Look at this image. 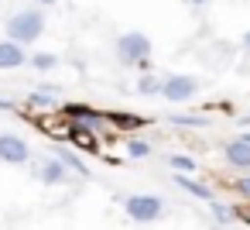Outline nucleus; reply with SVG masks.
Instances as JSON below:
<instances>
[{"instance_id":"obj_6","label":"nucleus","mask_w":250,"mask_h":230,"mask_svg":"<svg viewBox=\"0 0 250 230\" xmlns=\"http://www.w3.org/2000/svg\"><path fill=\"white\" fill-rule=\"evenodd\" d=\"M35 175H38V182H45V185H65L69 179H72V172L52 155V158H45L38 168H35Z\"/></svg>"},{"instance_id":"obj_17","label":"nucleus","mask_w":250,"mask_h":230,"mask_svg":"<svg viewBox=\"0 0 250 230\" xmlns=\"http://www.w3.org/2000/svg\"><path fill=\"white\" fill-rule=\"evenodd\" d=\"M168 165L178 168V172H195V161L188 155H168Z\"/></svg>"},{"instance_id":"obj_14","label":"nucleus","mask_w":250,"mask_h":230,"mask_svg":"<svg viewBox=\"0 0 250 230\" xmlns=\"http://www.w3.org/2000/svg\"><path fill=\"white\" fill-rule=\"evenodd\" d=\"M28 66H35L38 72H52V69L59 66V55H55V52H35Z\"/></svg>"},{"instance_id":"obj_8","label":"nucleus","mask_w":250,"mask_h":230,"mask_svg":"<svg viewBox=\"0 0 250 230\" xmlns=\"http://www.w3.org/2000/svg\"><path fill=\"white\" fill-rule=\"evenodd\" d=\"M55 158H59V161H62V165H65L72 175H79V179H89V168H86V161L79 158V151H76V148H65V144H59V148H55Z\"/></svg>"},{"instance_id":"obj_7","label":"nucleus","mask_w":250,"mask_h":230,"mask_svg":"<svg viewBox=\"0 0 250 230\" xmlns=\"http://www.w3.org/2000/svg\"><path fill=\"white\" fill-rule=\"evenodd\" d=\"M31 62V55L21 48V45H14V42H0V72H11V69H21V66H28Z\"/></svg>"},{"instance_id":"obj_15","label":"nucleus","mask_w":250,"mask_h":230,"mask_svg":"<svg viewBox=\"0 0 250 230\" xmlns=\"http://www.w3.org/2000/svg\"><path fill=\"white\" fill-rule=\"evenodd\" d=\"M137 93H141V96H158V93H161V79H158L154 72H144V76L137 79Z\"/></svg>"},{"instance_id":"obj_21","label":"nucleus","mask_w":250,"mask_h":230,"mask_svg":"<svg viewBox=\"0 0 250 230\" xmlns=\"http://www.w3.org/2000/svg\"><path fill=\"white\" fill-rule=\"evenodd\" d=\"M35 4H42V7H55L59 0H35Z\"/></svg>"},{"instance_id":"obj_1","label":"nucleus","mask_w":250,"mask_h":230,"mask_svg":"<svg viewBox=\"0 0 250 230\" xmlns=\"http://www.w3.org/2000/svg\"><path fill=\"white\" fill-rule=\"evenodd\" d=\"M4 31H7V42H14V45H35L42 35H45V11H18V14H11L7 18V24H4Z\"/></svg>"},{"instance_id":"obj_16","label":"nucleus","mask_w":250,"mask_h":230,"mask_svg":"<svg viewBox=\"0 0 250 230\" xmlns=\"http://www.w3.org/2000/svg\"><path fill=\"white\" fill-rule=\"evenodd\" d=\"M151 155V144L141 141V138H130L127 141V158H147Z\"/></svg>"},{"instance_id":"obj_22","label":"nucleus","mask_w":250,"mask_h":230,"mask_svg":"<svg viewBox=\"0 0 250 230\" xmlns=\"http://www.w3.org/2000/svg\"><path fill=\"white\" fill-rule=\"evenodd\" d=\"M243 52H250V31L243 35Z\"/></svg>"},{"instance_id":"obj_18","label":"nucleus","mask_w":250,"mask_h":230,"mask_svg":"<svg viewBox=\"0 0 250 230\" xmlns=\"http://www.w3.org/2000/svg\"><path fill=\"white\" fill-rule=\"evenodd\" d=\"M171 120H175V124H182V127H202V124H206L202 117H171Z\"/></svg>"},{"instance_id":"obj_19","label":"nucleus","mask_w":250,"mask_h":230,"mask_svg":"<svg viewBox=\"0 0 250 230\" xmlns=\"http://www.w3.org/2000/svg\"><path fill=\"white\" fill-rule=\"evenodd\" d=\"M209 206H212V213H216V220H219V223H226V220H233V213H229V209H223L219 203H209Z\"/></svg>"},{"instance_id":"obj_11","label":"nucleus","mask_w":250,"mask_h":230,"mask_svg":"<svg viewBox=\"0 0 250 230\" xmlns=\"http://www.w3.org/2000/svg\"><path fill=\"white\" fill-rule=\"evenodd\" d=\"M175 185H178V189H185V192H192V196H199L202 203H216L212 189H209V185H202V182H195V179H188V175H175Z\"/></svg>"},{"instance_id":"obj_9","label":"nucleus","mask_w":250,"mask_h":230,"mask_svg":"<svg viewBox=\"0 0 250 230\" xmlns=\"http://www.w3.org/2000/svg\"><path fill=\"white\" fill-rule=\"evenodd\" d=\"M69 141H72L76 148H83V151H96V134L86 131V124H79V120L69 124Z\"/></svg>"},{"instance_id":"obj_10","label":"nucleus","mask_w":250,"mask_h":230,"mask_svg":"<svg viewBox=\"0 0 250 230\" xmlns=\"http://www.w3.org/2000/svg\"><path fill=\"white\" fill-rule=\"evenodd\" d=\"M223 155H226L229 165H236V168H250V144H247V141H229V144L223 148Z\"/></svg>"},{"instance_id":"obj_12","label":"nucleus","mask_w":250,"mask_h":230,"mask_svg":"<svg viewBox=\"0 0 250 230\" xmlns=\"http://www.w3.org/2000/svg\"><path fill=\"white\" fill-rule=\"evenodd\" d=\"M62 110H65L69 117H76L79 124H100V120H103V117H100L93 107H86V103H65Z\"/></svg>"},{"instance_id":"obj_4","label":"nucleus","mask_w":250,"mask_h":230,"mask_svg":"<svg viewBox=\"0 0 250 230\" xmlns=\"http://www.w3.org/2000/svg\"><path fill=\"white\" fill-rule=\"evenodd\" d=\"M199 93V79L195 76H185V72H171L161 79V96L168 103H185Z\"/></svg>"},{"instance_id":"obj_3","label":"nucleus","mask_w":250,"mask_h":230,"mask_svg":"<svg viewBox=\"0 0 250 230\" xmlns=\"http://www.w3.org/2000/svg\"><path fill=\"white\" fill-rule=\"evenodd\" d=\"M124 213L134 223H154V220L165 216V199L154 196V192H130L124 199Z\"/></svg>"},{"instance_id":"obj_20","label":"nucleus","mask_w":250,"mask_h":230,"mask_svg":"<svg viewBox=\"0 0 250 230\" xmlns=\"http://www.w3.org/2000/svg\"><path fill=\"white\" fill-rule=\"evenodd\" d=\"M236 189H240V192H243V196H247V199H250V175H243V179H240V182H236Z\"/></svg>"},{"instance_id":"obj_5","label":"nucleus","mask_w":250,"mask_h":230,"mask_svg":"<svg viewBox=\"0 0 250 230\" xmlns=\"http://www.w3.org/2000/svg\"><path fill=\"white\" fill-rule=\"evenodd\" d=\"M0 161L4 165H28L31 148L21 134H0Z\"/></svg>"},{"instance_id":"obj_13","label":"nucleus","mask_w":250,"mask_h":230,"mask_svg":"<svg viewBox=\"0 0 250 230\" xmlns=\"http://www.w3.org/2000/svg\"><path fill=\"white\" fill-rule=\"evenodd\" d=\"M106 120H110L117 131H137V127H144V124H147V120H144V117H137V114H110Z\"/></svg>"},{"instance_id":"obj_2","label":"nucleus","mask_w":250,"mask_h":230,"mask_svg":"<svg viewBox=\"0 0 250 230\" xmlns=\"http://www.w3.org/2000/svg\"><path fill=\"white\" fill-rule=\"evenodd\" d=\"M113 52H117L120 66H141V69H147V59H151V38H147L144 31H127V35L117 38Z\"/></svg>"},{"instance_id":"obj_23","label":"nucleus","mask_w":250,"mask_h":230,"mask_svg":"<svg viewBox=\"0 0 250 230\" xmlns=\"http://www.w3.org/2000/svg\"><path fill=\"white\" fill-rule=\"evenodd\" d=\"M240 141H247V144H250V131H247V134H243V138H240Z\"/></svg>"},{"instance_id":"obj_24","label":"nucleus","mask_w":250,"mask_h":230,"mask_svg":"<svg viewBox=\"0 0 250 230\" xmlns=\"http://www.w3.org/2000/svg\"><path fill=\"white\" fill-rule=\"evenodd\" d=\"M192 4H202V0H192Z\"/></svg>"}]
</instances>
